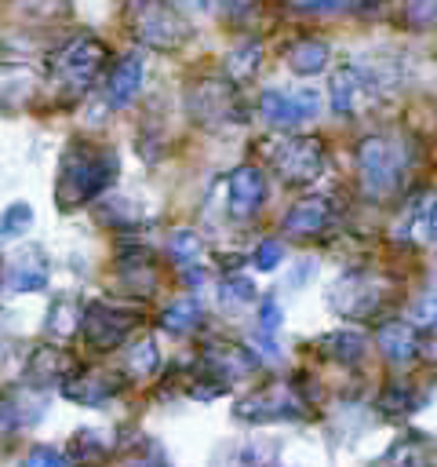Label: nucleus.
Instances as JSON below:
<instances>
[{
    "mask_svg": "<svg viewBox=\"0 0 437 467\" xmlns=\"http://www.w3.org/2000/svg\"><path fill=\"white\" fill-rule=\"evenodd\" d=\"M375 339H379V350L393 365H408L419 354V328L412 321H382Z\"/></svg>",
    "mask_w": 437,
    "mask_h": 467,
    "instance_id": "aec40b11",
    "label": "nucleus"
},
{
    "mask_svg": "<svg viewBox=\"0 0 437 467\" xmlns=\"http://www.w3.org/2000/svg\"><path fill=\"white\" fill-rule=\"evenodd\" d=\"M310 390L302 379H273L244 398H237L233 405V420L240 423H295V420H310Z\"/></svg>",
    "mask_w": 437,
    "mask_h": 467,
    "instance_id": "7ed1b4c3",
    "label": "nucleus"
},
{
    "mask_svg": "<svg viewBox=\"0 0 437 467\" xmlns=\"http://www.w3.org/2000/svg\"><path fill=\"white\" fill-rule=\"evenodd\" d=\"M357 179L364 197L393 201L408 182V146L397 135H368L357 146Z\"/></svg>",
    "mask_w": 437,
    "mask_h": 467,
    "instance_id": "f03ea898",
    "label": "nucleus"
},
{
    "mask_svg": "<svg viewBox=\"0 0 437 467\" xmlns=\"http://www.w3.org/2000/svg\"><path fill=\"white\" fill-rule=\"evenodd\" d=\"M211 4H215V11L222 18H248L259 0H211Z\"/></svg>",
    "mask_w": 437,
    "mask_h": 467,
    "instance_id": "a19ab883",
    "label": "nucleus"
},
{
    "mask_svg": "<svg viewBox=\"0 0 437 467\" xmlns=\"http://www.w3.org/2000/svg\"><path fill=\"white\" fill-rule=\"evenodd\" d=\"M124 467H168V460L157 452V449H142L138 456H131Z\"/></svg>",
    "mask_w": 437,
    "mask_h": 467,
    "instance_id": "79ce46f5",
    "label": "nucleus"
},
{
    "mask_svg": "<svg viewBox=\"0 0 437 467\" xmlns=\"http://www.w3.org/2000/svg\"><path fill=\"white\" fill-rule=\"evenodd\" d=\"M433 150H437V131H433Z\"/></svg>",
    "mask_w": 437,
    "mask_h": 467,
    "instance_id": "c03bdc74",
    "label": "nucleus"
},
{
    "mask_svg": "<svg viewBox=\"0 0 437 467\" xmlns=\"http://www.w3.org/2000/svg\"><path fill=\"white\" fill-rule=\"evenodd\" d=\"M284 58H288L291 73H299V77H317V73H324V66H328V58H331V47H328L320 36H299V40L288 44Z\"/></svg>",
    "mask_w": 437,
    "mask_h": 467,
    "instance_id": "412c9836",
    "label": "nucleus"
},
{
    "mask_svg": "<svg viewBox=\"0 0 437 467\" xmlns=\"http://www.w3.org/2000/svg\"><path fill=\"white\" fill-rule=\"evenodd\" d=\"M135 36L153 51H175L189 36V22L178 15L171 0H138Z\"/></svg>",
    "mask_w": 437,
    "mask_h": 467,
    "instance_id": "6e6552de",
    "label": "nucleus"
},
{
    "mask_svg": "<svg viewBox=\"0 0 437 467\" xmlns=\"http://www.w3.org/2000/svg\"><path fill=\"white\" fill-rule=\"evenodd\" d=\"M269 164L273 171L288 182V186H310L313 179L324 175L328 164V150L320 139L313 135H288L269 150Z\"/></svg>",
    "mask_w": 437,
    "mask_h": 467,
    "instance_id": "423d86ee",
    "label": "nucleus"
},
{
    "mask_svg": "<svg viewBox=\"0 0 437 467\" xmlns=\"http://www.w3.org/2000/svg\"><path fill=\"white\" fill-rule=\"evenodd\" d=\"M422 226H426V234L437 241V201H430V208H426V215H422Z\"/></svg>",
    "mask_w": 437,
    "mask_h": 467,
    "instance_id": "37998d69",
    "label": "nucleus"
},
{
    "mask_svg": "<svg viewBox=\"0 0 437 467\" xmlns=\"http://www.w3.org/2000/svg\"><path fill=\"white\" fill-rule=\"evenodd\" d=\"M382 0H288L291 11L302 15H371Z\"/></svg>",
    "mask_w": 437,
    "mask_h": 467,
    "instance_id": "a878e982",
    "label": "nucleus"
},
{
    "mask_svg": "<svg viewBox=\"0 0 437 467\" xmlns=\"http://www.w3.org/2000/svg\"><path fill=\"white\" fill-rule=\"evenodd\" d=\"M284 234L295 241H317L335 226V204L328 197H302L284 212Z\"/></svg>",
    "mask_w": 437,
    "mask_h": 467,
    "instance_id": "f8f14e48",
    "label": "nucleus"
},
{
    "mask_svg": "<svg viewBox=\"0 0 437 467\" xmlns=\"http://www.w3.org/2000/svg\"><path fill=\"white\" fill-rule=\"evenodd\" d=\"M29 420H36V412H29L18 394L0 390V438H15Z\"/></svg>",
    "mask_w": 437,
    "mask_h": 467,
    "instance_id": "7c9ffc66",
    "label": "nucleus"
},
{
    "mask_svg": "<svg viewBox=\"0 0 437 467\" xmlns=\"http://www.w3.org/2000/svg\"><path fill=\"white\" fill-rule=\"evenodd\" d=\"M280 263H284V244H280V241L269 237V241H262V244L255 248V266H259V270L269 274V270H277Z\"/></svg>",
    "mask_w": 437,
    "mask_h": 467,
    "instance_id": "4c0bfd02",
    "label": "nucleus"
},
{
    "mask_svg": "<svg viewBox=\"0 0 437 467\" xmlns=\"http://www.w3.org/2000/svg\"><path fill=\"white\" fill-rule=\"evenodd\" d=\"M15 7H18L25 18H40V22H47V18L66 15V11H69V0H15Z\"/></svg>",
    "mask_w": 437,
    "mask_h": 467,
    "instance_id": "f704fd0d",
    "label": "nucleus"
},
{
    "mask_svg": "<svg viewBox=\"0 0 437 467\" xmlns=\"http://www.w3.org/2000/svg\"><path fill=\"white\" fill-rule=\"evenodd\" d=\"M266 201V175L255 164H237L226 179V204L233 219H251L259 215Z\"/></svg>",
    "mask_w": 437,
    "mask_h": 467,
    "instance_id": "4468645a",
    "label": "nucleus"
},
{
    "mask_svg": "<svg viewBox=\"0 0 437 467\" xmlns=\"http://www.w3.org/2000/svg\"><path fill=\"white\" fill-rule=\"evenodd\" d=\"M160 368V350L153 339H135L127 347V376L135 379H149L153 372Z\"/></svg>",
    "mask_w": 437,
    "mask_h": 467,
    "instance_id": "c756f323",
    "label": "nucleus"
},
{
    "mask_svg": "<svg viewBox=\"0 0 437 467\" xmlns=\"http://www.w3.org/2000/svg\"><path fill=\"white\" fill-rule=\"evenodd\" d=\"M259 62H262V44H259L255 36H248V40H240V44L226 55V77H229L233 84H244V80L259 69Z\"/></svg>",
    "mask_w": 437,
    "mask_h": 467,
    "instance_id": "bb28decb",
    "label": "nucleus"
},
{
    "mask_svg": "<svg viewBox=\"0 0 437 467\" xmlns=\"http://www.w3.org/2000/svg\"><path fill=\"white\" fill-rule=\"evenodd\" d=\"M200 368H204L208 376H215V379H222V383L229 387L233 379L251 376V372L259 368V358H255L244 343L211 339V343H204V350H200Z\"/></svg>",
    "mask_w": 437,
    "mask_h": 467,
    "instance_id": "9b49d317",
    "label": "nucleus"
},
{
    "mask_svg": "<svg viewBox=\"0 0 437 467\" xmlns=\"http://www.w3.org/2000/svg\"><path fill=\"white\" fill-rule=\"evenodd\" d=\"M58 390H62V398H69L76 405H109L124 390V379L106 368H87V372L76 368Z\"/></svg>",
    "mask_w": 437,
    "mask_h": 467,
    "instance_id": "2eb2a0df",
    "label": "nucleus"
},
{
    "mask_svg": "<svg viewBox=\"0 0 437 467\" xmlns=\"http://www.w3.org/2000/svg\"><path fill=\"white\" fill-rule=\"evenodd\" d=\"M142 80H146V66H142V55H124L109 77H106V99L113 106H127L138 91H142Z\"/></svg>",
    "mask_w": 437,
    "mask_h": 467,
    "instance_id": "6ab92c4d",
    "label": "nucleus"
},
{
    "mask_svg": "<svg viewBox=\"0 0 437 467\" xmlns=\"http://www.w3.org/2000/svg\"><path fill=\"white\" fill-rule=\"evenodd\" d=\"M379 91V73L368 69V66H339L331 84H328V99H331V109L335 113H353L361 106L364 95H375Z\"/></svg>",
    "mask_w": 437,
    "mask_h": 467,
    "instance_id": "ddd939ff",
    "label": "nucleus"
},
{
    "mask_svg": "<svg viewBox=\"0 0 437 467\" xmlns=\"http://www.w3.org/2000/svg\"><path fill=\"white\" fill-rule=\"evenodd\" d=\"M277 328H280V306H277V299H262V306H259V332L273 336Z\"/></svg>",
    "mask_w": 437,
    "mask_h": 467,
    "instance_id": "ea45409f",
    "label": "nucleus"
},
{
    "mask_svg": "<svg viewBox=\"0 0 437 467\" xmlns=\"http://www.w3.org/2000/svg\"><path fill=\"white\" fill-rule=\"evenodd\" d=\"M160 325L175 336H193L200 325H204V310L193 296H182V299H171L164 310H160Z\"/></svg>",
    "mask_w": 437,
    "mask_h": 467,
    "instance_id": "5701e85b",
    "label": "nucleus"
},
{
    "mask_svg": "<svg viewBox=\"0 0 437 467\" xmlns=\"http://www.w3.org/2000/svg\"><path fill=\"white\" fill-rule=\"evenodd\" d=\"M80 321H84V310H80L73 299H55L51 310H47L44 328H47V336H55V339H69V336L80 328Z\"/></svg>",
    "mask_w": 437,
    "mask_h": 467,
    "instance_id": "cd10ccee",
    "label": "nucleus"
},
{
    "mask_svg": "<svg viewBox=\"0 0 437 467\" xmlns=\"http://www.w3.org/2000/svg\"><path fill=\"white\" fill-rule=\"evenodd\" d=\"M106 44L98 40V36H91V33H73L58 51H55V58H51V77H55V84L66 91V95H76V91H84L95 77H98V69L106 66Z\"/></svg>",
    "mask_w": 437,
    "mask_h": 467,
    "instance_id": "39448f33",
    "label": "nucleus"
},
{
    "mask_svg": "<svg viewBox=\"0 0 437 467\" xmlns=\"http://www.w3.org/2000/svg\"><path fill=\"white\" fill-rule=\"evenodd\" d=\"M33 226V208L25 201H15L0 212V241H15Z\"/></svg>",
    "mask_w": 437,
    "mask_h": 467,
    "instance_id": "473e14b6",
    "label": "nucleus"
},
{
    "mask_svg": "<svg viewBox=\"0 0 437 467\" xmlns=\"http://www.w3.org/2000/svg\"><path fill=\"white\" fill-rule=\"evenodd\" d=\"M138 325H142V314H138V310L98 299V303L84 306L80 332H84V339H87V347H91L95 354H106V350H117Z\"/></svg>",
    "mask_w": 437,
    "mask_h": 467,
    "instance_id": "0eeeda50",
    "label": "nucleus"
},
{
    "mask_svg": "<svg viewBox=\"0 0 437 467\" xmlns=\"http://www.w3.org/2000/svg\"><path fill=\"white\" fill-rule=\"evenodd\" d=\"M186 106H189V113H193L200 124H226V120L237 117V106H240L237 84H233L229 77H226V80L204 77V80H197V84L189 88Z\"/></svg>",
    "mask_w": 437,
    "mask_h": 467,
    "instance_id": "1a4fd4ad",
    "label": "nucleus"
},
{
    "mask_svg": "<svg viewBox=\"0 0 437 467\" xmlns=\"http://www.w3.org/2000/svg\"><path fill=\"white\" fill-rule=\"evenodd\" d=\"M364 350H368V339L357 328H335V332L320 336V354L339 365H357L364 358Z\"/></svg>",
    "mask_w": 437,
    "mask_h": 467,
    "instance_id": "4be33fe9",
    "label": "nucleus"
},
{
    "mask_svg": "<svg viewBox=\"0 0 437 467\" xmlns=\"http://www.w3.org/2000/svg\"><path fill=\"white\" fill-rule=\"evenodd\" d=\"M47 274H51V266H47L44 252L25 248V252H18L15 259H7V263L0 266V288H4L7 296L40 292V288L47 285Z\"/></svg>",
    "mask_w": 437,
    "mask_h": 467,
    "instance_id": "f3484780",
    "label": "nucleus"
},
{
    "mask_svg": "<svg viewBox=\"0 0 437 467\" xmlns=\"http://www.w3.org/2000/svg\"><path fill=\"white\" fill-rule=\"evenodd\" d=\"M412 325L415 328H437V292H422L412 303Z\"/></svg>",
    "mask_w": 437,
    "mask_h": 467,
    "instance_id": "e433bc0d",
    "label": "nucleus"
},
{
    "mask_svg": "<svg viewBox=\"0 0 437 467\" xmlns=\"http://www.w3.org/2000/svg\"><path fill=\"white\" fill-rule=\"evenodd\" d=\"M390 296H393V285L379 274V270H368V266H353L346 274H339L328 288V306L339 314V317H350V321H368V317H379L386 306H390Z\"/></svg>",
    "mask_w": 437,
    "mask_h": 467,
    "instance_id": "20e7f679",
    "label": "nucleus"
},
{
    "mask_svg": "<svg viewBox=\"0 0 437 467\" xmlns=\"http://www.w3.org/2000/svg\"><path fill=\"white\" fill-rule=\"evenodd\" d=\"M120 161L113 150L95 142H69L58 157V208L73 212L113 186Z\"/></svg>",
    "mask_w": 437,
    "mask_h": 467,
    "instance_id": "f257e3e1",
    "label": "nucleus"
},
{
    "mask_svg": "<svg viewBox=\"0 0 437 467\" xmlns=\"http://www.w3.org/2000/svg\"><path fill=\"white\" fill-rule=\"evenodd\" d=\"M404 26L412 29H437V0H404Z\"/></svg>",
    "mask_w": 437,
    "mask_h": 467,
    "instance_id": "72a5a7b5",
    "label": "nucleus"
},
{
    "mask_svg": "<svg viewBox=\"0 0 437 467\" xmlns=\"http://www.w3.org/2000/svg\"><path fill=\"white\" fill-rule=\"evenodd\" d=\"M69 452H73L76 463H98V460H106L109 441L102 438V431H95V427H80L76 438H73V445H69Z\"/></svg>",
    "mask_w": 437,
    "mask_h": 467,
    "instance_id": "2f4dec72",
    "label": "nucleus"
},
{
    "mask_svg": "<svg viewBox=\"0 0 437 467\" xmlns=\"http://www.w3.org/2000/svg\"><path fill=\"white\" fill-rule=\"evenodd\" d=\"M375 467H437V438L426 431H404Z\"/></svg>",
    "mask_w": 437,
    "mask_h": 467,
    "instance_id": "a211bd4d",
    "label": "nucleus"
},
{
    "mask_svg": "<svg viewBox=\"0 0 437 467\" xmlns=\"http://www.w3.org/2000/svg\"><path fill=\"white\" fill-rule=\"evenodd\" d=\"M259 109H262V120H266V124L291 131V128H299V124H306V120L317 117L320 99H317V91H306V88H299V91L269 88V91H262Z\"/></svg>",
    "mask_w": 437,
    "mask_h": 467,
    "instance_id": "9d476101",
    "label": "nucleus"
},
{
    "mask_svg": "<svg viewBox=\"0 0 437 467\" xmlns=\"http://www.w3.org/2000/svg\"><path fill=\"white\" fill-rule=\"evenodd\" d=\"M33 88H36V77L25 66H15V69L0 73V109H22L33 95Z\"/></svg>",
    "mask_w": 437,
    "mask_h": 467,
    "instance_id": "b1692460",
    "label": "nucleus"
},
{
    "mask_svg": "<svg viewBox=\"0 0 437 467\" xmlns=\"http://www.w3.org/2000/svg\"><path fill=\"white\" fill-rule=\"evenodd\" d=\"M73 372H76V361L62 343H40L25 361V379L33 387H62Z\"/></svg>",
    "mask_w": 437,
    "mask_h": 467,
    "instance_id": "dca6fc26",
    "label": "nucleus"
},
{
    "mask_svg": "<svg viewBox=\"0 0 437 467\" xmlns=\"http://www.w3.org/2000/svg\"><path fill=\"white\" fill-rule=\"evenodd\" d=\"M218 292H222V303H226V306H240V303H251V299H255V285H251L248 277H233V274L222 281Z\"/></svg>",
    "mask_w": 437,
    "mask_h": 467,
    "instance_id": "c9c22d12",
    "label": "nucleus"
},
{
    "mask_svg": "<svg viewBox=\"0 0 437 467\" xmlns=\"http://www.w3.org/2000/svg\"><path fill=\"white\" fill-rule=\"evenodd\" d=\"M22 467H66V456L58 449H51V445H36V449H29Z\"/></svg>",
    "mask_w": 437,
    "mask_h": 467,
    "instance_id": "58836bf2",
    "label": "nucleus"
},
{
    "mask_svg": "<svg viewBox=\"0 0 437 467\" xmlns=\"http://www.w3.org/2000/svg\"><path fill=\"white\" fill-rule=\"evenodd\" d=\"M168 255L171 263L182 270V274H193L200 263H204V241L193 234V230H175L168 237Z\"/></svg>",
    "mask_w": 437,
    "mask_h": 467,
    "instance_id": "393cba45",
    "label": "nucleus"
},
{
    "mask_svg": "<svg viewBox=\"0 0 437 467\" xmlns=\"http://www.w3.org/2000/svg\"><path fill=\"white\" fill-rule=\"evenodd\" d=\"M419 401H415V390H412V383H386L382 390H379V412L382 416H390V420H404L412 409H415Z\"/></svg>",
    "mask_w": 437,
    "mask_h": 467,
    "instance_id": "c85d7f7f",
    "label": "nucleus"
}]
</instances>
